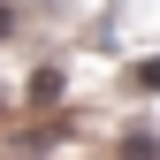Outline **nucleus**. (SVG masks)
I'll return each mask as SVG.
<instances>
[{
	"mask_svg": "<svg viewBox=\"0 0 160 160\" xmlns=\"http://www.w3.org/2000/svg\"><path fill=\"white\" fill-rule=\"evenodd\" d=\"M137 84H145V92H160V61H145V69H137Z\"/></svg>",
	"mask_w": 160,
	"mask_h": 160,
	"instance_id": "nucleus-1",
	"label": "nucleus"
}]
</instances>
